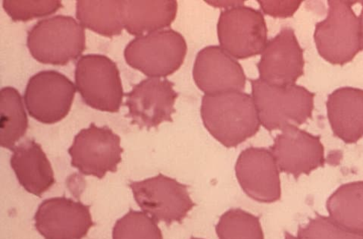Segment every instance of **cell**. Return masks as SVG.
Segmentation results:
<instances>
[{"label":"cell","instance_id":"6da1fadb","mask_svg":"<svg viewBox=\"0 0 363 239\" xmlns=\"http://www.w3.org/2000/svg\"><path fill=\"white\" fill-rule=\"evenodd\" d=\"M201 111L207 131L228 148L255 136L261 126L252 96L243 91L204 95Z\"/></svg>","mask_w":363,"mask_h":239},{"label":"cell","instance_id":"7a4b0ae2","mask_svg":"<svg viewBox=\"0 0 363 239\" xmlns=\"http://www.w3.org/2000/svg\"><path fill=\"white\" fill-rule=\"evenodd\" d=\"M251 84L261 126L269 131L298 127L312 117L315 94L304 87L271 85L259 79Z\"/></svg>","mask_w":363,"mask_h":239},{"label":"cell","instance_id":"3957f363","mask_svg":"<svg viewBox=\"0 0 363 239\" xmlns=\"http://www.w3.org/2000/svg\"><path fill=\"white\" fill-rule=\"evenodd\" d=\"M27 45L39 62L65 66L86 49L84 28L71 16L43 19L28 31Z\"/></svg>","mask_w":363,"mask_h":239},{"label":"cell","instance_id":"277c9868","mask_svg":"<svg viewBox=\"0 0 363 239\" xmlns=\"http://www.w3.org/2000/svg\"><path fill=\"white\" fill-rule=\"evenodd\" d=\"M328 6L327 18L315 26L314 40L325 60L344 66L362 50L359 17L350 2L330 0Z\"/></svg>","mask_w":363,"mask_h":239},{"label":"cell","instance_id":"5b68a950","mask_svg":"<svg viewBox=\"0 0 363 239\" xmlns=\"http://www.w3.org/2000/svg\"><path fill=\"white\" fill-rule=\"evenodd\" d=\"M186 50L184 38L169 28L132 40L125 49L124 56L131 68L149 78L162 79L180 69Z\"/></svg>","mask_w":363,"mask_h":239},{"label":"cell","instance_id":"8992f818","mask_svg":"<svg viewBox=\"0 0 363 239\" xmlns=\"http://www.w3.org/2000/svg\"><path fill=\"white\" fill-rule=\"evenodd\" d=\"M76 88L83 101L95 110L117 113L125 96L117 65L100 54H87L76 62Z\"/></svg>","mask_w":363,"mask_h":239},{"label":"cell","instance_id":"52a82bcc","mask_svg":"<svg viewBox=\"0 0 363 239\" xmlns=\"http://www.w3.org/2000/svg\"><path fill=\"white\" fill-rule=\"evenodd\" d=\"M217 32L220 47L235 60L259 55L268 43V30L263 15L244 4L223 11Z\"/></svg>","mask_w":363,"mask_h":239},{"label":"cell","instance_id":"ba28073f","mask_svg":"<svg viewBox=\"0 0 363 239\" xmlns=\"http://www.w3.org/2000/svg\"><path fill=\"white\" fill-rule=\"evenodd\" d=\"M129 187L142 211L157 223L181 222L195 205L185 184L162 174L130 182Z\"/></svg>","mask_w":363,"mask_h":239},{"label":"cell","instance_id":"9c48e42d","mask_svg":"<svg viewBox=\"0 0 363 239\" xmlns=\"http://www.w3.org/2000/svg\"><path fill=\"white\" fill-rule=\"evenodd\" d=\"M121 138L108 126L91 123L81 130L69 149L71 165L85 176L103 179L107 172H116L122 162Z\"/></svg>","mask_w":363,"mask_h":239},{"label":"cell","instance_id":"30bf717a","mask_svg":"<svg viewBox=\"0 0 363 239\" xmlns=\"http://www.w3.org/2000/svg\"><path fill=\"white\" fill-rule=\"evenodd\" d=\"M76 86L57 71H42L28 81L24 101L29 115L38 122L52 125L68 116Z\"/></svg>","mask_w":363,"mask_h":239},{"label":"cell","instance_id":"8fae6325","mask_svg":"<svg viewBox=\"0 0 363 239\" xmlns=\"http://www.w3.org/2000/svg\"><path fill=\"white\" fill-rule=\"evenodd\" d=\"M174 85L167 79L149 78L125 94V105L128 108L126 116L131 118V124L150 130L164 122L172 123L174 104L179 96Z\"/></svg>","mask_w":363,"mask_h":239},{"label":"cell","instance_id":"7c38bea8","mask_svg":"<svg viewBox=\"0 0 363 239\" xmlns=\"http://www.w3.org/2000/svg\"><path fill=\"white\" fill-rule=\"evenodd\" d=\"M235 174L240 188L252 200L267 204L280 200V169L270 150L249 148L242 151Z\"/></svg>","mask_w":363,"mask_h":239},{"label":"cell","instance_id":"4fadbf2b","mask_svg":"<svg viewBox=\"0 0 363 239\" xmlns=\"http://www.w3.org/2000/svg\"><path fill=\"white\" fill-rule=\"evenodd\" d=\"M270 151L281 172L295 178L309 175L325 164L324 146L320 136L296 126H289L274 138Z\"/></svg>","mask_w":363,"mask_h":239},{"label":"cell","instance_id":"5bb4252c","mask_svg":"<svg viewBox=\"0 0 363 239\" xmlns=\"http://www.w3.org/2000/svg\"><path fill=\"white\" fill-rule=\"evenodd\" d=\"M35 221L45 239H82L94 226L89 206L65 197L43 201Z\"/></svg>","mask_w":363,"mask_h":239},{"label":"cell","instance_id":"9a60e30c","mask_svg":"<svg viewBox=\"0 0 363 239\" xmlns=\"http://www.w3.org/2000/svg\"><path fill=\"white\" fill-rule=\"evenodd\" d=\"M303 50L291 28H284L268 41L257 68L259 79L271 85L289 86L304 74Z\"/></svg>","mask_w":363,"mask_h":239},{"label":"cell","instance_id":"2e32d148","mask_svg":"<svg viewBox=\"0 0 363 239\" xmlns=\"http://www.w3.org/2000/svg\"><path fill=\"white\" fill-rule=\"evenodd\" d=\"M193 76L205 95L243 91L246 75L238 62L221 47H206L198 52Z\"/></svg>","mask_w":363,"mask_h":239},{"label":"cell","instance_id":"e0dca14e","mask_svg":"<svg viewBox=\"0 0 363 239\" xmlns=\"http://www.w3.org/2000/svg\"><path fill=\"white\" fill-rule=\"evenodd\" d=\"M12 151L11 167L28 192L40 197L56 183L50 162L35 140L27 139Z\"/></svg>","mask_w":363,"mask_h":239},{"label":"cell","instance_id":"ac0fdd59","mask_svg":"<svg viewBox=\"0 0 363 239\" xmlns=\"http://www.w3.org/2000/svg\"><path fill=\"white\" fill-rule=\"evenodd\" d=\"M327 113L334 135L347 144L363 138V90L343 87L328 96Z\"/></svg>","mask_w":363,"mask_h":239},{"label":"cell","instance_id":"d6986e66","mask_svg":"<svg viewBox=\"0 0 363 239\" xmlns=\"http://www.w3.org/2000/svg\"><path fill=\"white\" fill-rule=\"evenodd\" d=\"M177 12L178 3L175 0H123L124 28L131 35L144 36L170 27Z\"/></svg>","mask_w":363,"mask_h":239},{"label":"cell","instance_id":"ffe728a7","mask_svg":"<svg viewBox=\"0 0 363 239\" xmlns=\"http://www.w3.org/2000/svg\"><path fill=\"white\" fill-rule=\"evenodd\" d=\"M123 0H79L76 17L80 24L96 33L107 38L122 34Z\"/></svg>","mask_w":363,"mask_h":239},{"label":"cell","instance_id":"44dd1931","mask_svg":"<svg viewBox=\"0 0 363 239\" xmlns=\"http://www.w3.org/2000/svg\"><path fill=\"white\" fill-rule=\"evenodd\" d=\"M326 209L330 218L337 224L363 233V181L339 187L328 199Z\"/></svg>","mask_w":363,"mask_h":239},{"label":"cell","instance_id":"7402d4cb","mask_svg":"<svg viewBox=\"0 0 363 239\" xmlns=\"http://www.w3.org/2000/svg\"><path fill=\"white\" fill-rule=\"evenodd\" d=\"M28 118L22 97L12 87L0 91V145L12 150L25 136Z\"/></svg>","mask_w":363,"mask_h":239},{"label":"cell","instance_id":"603a6c76","mask_svg":"<svg viewBox=\"0 0 363 239\" xmlns=\"http://www.w3.org/2000/svg\"><path fill=\"white\" fill-rule=\"evenodd\" d=\"M218 239H264L257 216L241 209H230L221 217L216 227Z\"/></svg>","mask_w":363,"mask_h":239},{"label":"cell","instance_id":"cb8c5ba5","mask_svg":"<svg viewBox=\"0 0 363 239\" xmlns=\"http://www.w3.org/2000/svg\"><path fill=\"white\" fill-rule=\"evenodd\" d=\"M113 239H163L157 222L143 211H130L115 224Z\"/></svg>","mask_w":363,"mask_h":239},{"label":"cell","instance_id":"d4e9b609","mask_svg":"<svg viewBox=\"0 0 363 239\" xmlns=\"http://www.w3.org/2000/svg\"><path fill=\"white\" fill-rule=\"evenodd\" d=\"M3 6L13 21H28L50 16L63 7L60 0H5Z\"/></svg>","mask_w":363,"mask_h":239},{"label":"cell","instance_id":"484cf974","mask_svg":"<svg viewBox=\"0 0 363 239\" xmlns=\"http://www.w3.org/2000/svg\"><path fill=\"white\" fill-rule=\"evenodd\" d=\"M296 236L300 239H363V233L348 230L329 216L321 215L301 227Z\"/></svg>","mask_w":363,"mask_h":239},{"label":"cell","instance_id":"4316f807","mask_svg":"<svg viewBox=\"0 0 363 239\" xmlns=\"http://www.w3.org/2000/svg\"><path fill=\"white\" fill-rule=\"evenodd\" d=\"M263 13L274 18H289L298 11L302 1H267L258 0Z\"/></svg>","mask_w":363,"mask_h":239},{"label":"cell","instance_id":"83f0119b","mask_svg":"<svg viewBox=\"0 0 363 239\" xmlns=\"http://www.w3.org/2000/svg\"><path fill=\"white\" fill-rule=\"evenodd\" d=\"M363 6V2H362ZM360 26H361V38H362V49L363 50V7L362 9L361 15L359 16Z\"/></svg>","mask_w":363,"mask_h":239},{"label":"cell","instance_id":"f1b7e54d","mask_svg":"<svg viewBox=\"0 0 363 239\" xmlns=\"http://www.w3.org/2000/svg\"><path fill=\"white\" fill-rule=\"evenodd\" d=\"M284 239H300L298 236H294L289 233H286Z\"/></svg>","mask_w":363,"mask_h":239},{"label":"cell","instance_id":"f546056e","mask_svg":"<svg viewBox=\"0 0 363 239\" xmlns=\"http://www.w3.org/2000/svg\"><path fill=\"white\" fill-rule=\"evenodd\" d=\"M191 239H203V238H192Z\"/></svg>","mask_w":363,"mask_h":239}]
</instances>
